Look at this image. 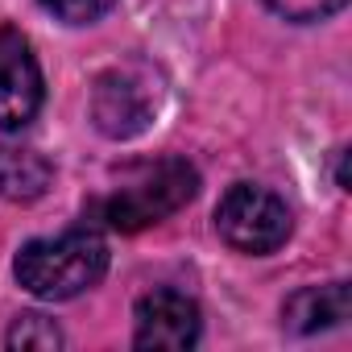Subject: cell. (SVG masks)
<instances>
[{
    "label": "cell",
    "instance_id": "obj_9",
    "mask_svg": "<svg viewBox=\"0 0 352 352\" xmlns=\"http://www.w3.org/2000/svg\"><path fill=\"white\" fill-rule=\"evenodd\" d=\"M9 348H34V352H46V348H63V331L54 319L30 311V315H17L13 327H9Z\"/></svg>",
    "mask_w": 352,
    "mask_h": 352
},
{
    "label": "cell",
    "instance_id": "obj_11",
    "mask_svg": "<svg viewBox=\"0 0 352 352\" xmlns=\"http://www.w3.org/2000/svg\"><path fill=\"white\" fill-rule=\"evenodd\" d=\"M265 5H270L278 17L294 21V25H311V21L336 17V13L348 5V0H265Z\"/></svg>",
    "mask_w": 352,
    "mask_h": 352
},
{
    "label": "cell",
    "instance_id": "obj_10",
    "mask_svg": "<svg viewBox=\"0 0 352 352\" xmlns=\"http://www.w3.org/2000/svg\"><path fill=\"white\" fill-rule=\"evenodd\" d=\"M38 5L63 25H91L116 9V0H38Z\"/></svg>",
    "mask_w": 352,
    "mask_h": 352
},
{
    "label": "cell",
    "instance_id": "obj_1",
    "mask_svg": "<svg viewBox=\"0 0 352 352\" xmlns=\"http://www.w3.org/2000/svg\"><path fill=\"white\" fill-rule=\"evenodd\" d=\"M13 274L21 290H30L42 302L79 298L108 274V241L96 228H71L63 236L25 241L13 261Z\"/></svg>",
    "mask_w": 352,
    "mask_h": 352
},
{
    "label": "cell",
    "instance_id": "obj_2",
    "mask_svg": "<svg viewBox=\"0 0 352 352\" xmlns=\"http://www.w3.org/2000/svg\"><path fill=\"white\" fill-rule=\"evenodd\" d=\"M195 195H199V170L187 157H157L129 174L100 204V216L116 232H141L183 212Z\"/></svg>",
    "mask_w": 352,
    "mask_h": 352
},
{
    "label": "cell",
    "instance_id": "obj_6",
    "mask_svg": "<svg viewBox=\"0 0 352 352\" xmlns=\"http://www.w3.org/2000/svg\"><path fill=\"white\" fill-rule=\"evenodd\" d=\"M133 344L137 348H162V352H183L195 348L204 336V315L199 302L187 298L183 290H149L137 298L133 311Z\"/></svg>",
    "mask_w": 352,
    "mask_h": 352
},
{
    "label": "cell",
    "instance_id": "obj_5",
    "mask_svg": "<svg viewBox=\"0 0 352 352\" xmlns=\"http://www.w3.org/2000/svg\"><path fill=\"white\" fill-rule=\"evenodd\" d=\"M46 83L30 38L17 25H0V129L17 133L42 108Z\"/></svg>",
    "mask_w": 352,
    "mask_h": 352
},
{
    "label": "cell",
    "instance_id": "obj_4",
    "mask_svg": "<svg viewBox=\"0 0 352 352\" xmlns=\"http://www.w3.org/2000/svg\"><path fill=\"white\" fill-rule=\"evenodd\" d=\"M157 104H162V87L149 67L141 63L108 67L91 87V124L108 141H133L153 124Z\"/></svg>",
    "mask_w": 352,
    "mask_h": 352
},
{
    "label": "cell",
    "instance_id": "obj_7",
    "mask_svg": "<svg viewBox=\"0 0 352 352\" xmlns=\"http://www.w3.org/2000/svg\"><path fill=\"white\" fill-rule=\"evenodd\" d=\"M352 311V290L348 282H327V286H302L282 302V327L294 336H315L331 331L348 319Z\"/></svg>",
    "mask_w": 352,
    "mask_h": 352
},
{
    "label": "cell",
    "instance_id": "obj_3",
    "mask_svg": "<svg viewBox=\"0 0 352 352\" xmlns=\"http://www.w3.org/2000/svg\"><path fill=\"white\" fill-rule=\"evenodd\" d=\"M294 216L282 195L257 183H232L216 204V232L228 249L245 257H270L290 241Z\"/></svg>",
    "mask_w": 352,
    "mask_h": 352
},
{
    "label": "cell",
    "instance_id": "obj_8",
    "mask_svg": "<svg viewBox=\"0 0 352 352\" xmlns=\"http://www.w3.org/2000/svg\"><path fill=\"white\" fill-rule=\"evenodd\" d=\"M54 166L30 145H0V199L34 204L50 191Z\"/></svg>",
    "mask_w": 352,
    "mask_h": 352
}]
</instances>
